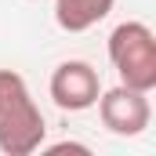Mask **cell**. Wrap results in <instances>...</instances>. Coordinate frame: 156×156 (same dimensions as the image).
Returning a JSON list of instances; mask_svg holds the SVG:
<instances>
[{"mask_svg":"<svg viewBox=\"0 0 156 156\" xmlns=\"http://www.w3.org/2000/svg\"><path fill=\"white\" fill-rule=\"evenodd\" d=\"M47 120L33 102V91L22 73L0 69V153L29 156L44 145Z\"/></svg>","mask_w":156,"mask_h":156,"instance_id":"1","label":"cell"},{"mask_svg":"<svg viewBox=\"0 0 156 156\" xmlns=\"http://www.w3.org/2000/svg\"><path fill=\"white\" fill-rule=\"evenodd\" d=\"M51 102L66 113H83V109H94L98 94H102V76L91 62L83 58H69V62H58L55 73H51Z\"/></svg>","mask_w":156,"mask_h":156,"instance_id":"4","label":"cell"},{"mask_svg":"<svg viewBox=\"0 0 156 156\" xmlns=\"http://www.w3.org/2000/svg\"><path fill=\"white\" fill-rule=\"evenodd\" d=\"M47 153L51 156H62V153H83V156H91V145H80V142H55V145H47Z\"/></svg>","mask_w":156,"mask_h":156,"instance_id":"6","label":"cell"},{"mask_svg":"<svg viewBox=\"0 0 156 156\" xmlns=\"http://www.w3.org/2000/svg\"><path fill=\"white\" fill-rule=\"evenodd\" d=\"M116 0H55V22L66 33H87L102 18H109Z\"/></svg>","mask_w":156,"mask_h":156,"instance_id":"5","label":"cell"},{"mask_svg":"<svg viewBox=\"0 0 156 156\" xmlns=\"http://www.w3.org/2000/svg\"><path fill=\"white\" fill-rule=\"evenodd\" d=\"M98 116H102V127L109 134H120V138H138L149 123H153V105H149V91H138V87H127V83H116V87H102L98 94Z\"/></svg>","mask_w":156,"mask_h":156,"instance_id":"3","label":"cell"},{"mask_svg":"<svg viewBox=\"0 0 156 156\" xmlns=\"http://www.w3.org/2000/svg\"><path fill=\"white\" fill-rule=\"evenodd\" d=\"M109 62L120 83L153 91L156 87V37L145 22H120L109 33Z\"/></svg>","mask_w":156,"mask_h":156,"instance_id":"2","label":"cell"}]
</instances>
